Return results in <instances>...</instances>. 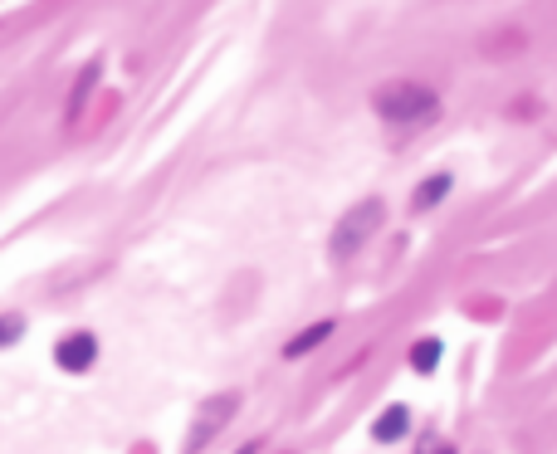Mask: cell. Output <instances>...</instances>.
Listing matches in <instances>:
<instances>
[{
  "instance_id": "obj_1",
  "label": "cell",
  "mask_w": 557,
  "mask_h": 454,
  "mask_svg": "<svg viewBox=\"0 0 557 454\" xmlns=\"http://www.w3.org/2000/svg\"><path fill=\"white\" fill-rule=\"evenodd\" d=\"M436 108V88H426V84H387V88H377V112L387 122H416V118H426V112Z\"/></svg>"
},
{
  "instance_id": "obj_2",
  "label": "cell",
  "mask_w": 557,
  "mask_h": 454,
  "mask_svg": "<svg viewBox=\"0 0 557 454\" xmlns=\"http://www.w3.org/2000/svg\"><path fill=\"white\" fill-rule=\"evenodd\" d=\"M377 220H381V205H377V201H367V205H357V210H347V220L337 225V235H333V254H337V260L357 254V244H362L367 235L377 230Z\"/></svg>"
},
{
  "instance_id": "obj_3",
  "label": "cell",
  "mask_w": 557,
  "mask_h": 454,
  "mask_svg": "<svg viewBox=\"0 0 557 454\" xmlns=\"http://www.w3.org/2000/svg\"><path fill=\"white\" fill-rule=\"evenodd\" d=\"M54 362L64 367V371H88L93 362H98V337L93 333H69V337H59V347H54Z\"/></svg>"
},
{
  "instance_id": "obj_4",
  "label": "cell",
  "mask_w": 557,
  "mask_h": 454,
  "mask_svg": "<svg viewBox=\"0 0 557 454\" xmlns=\"http://www.w3.org/2000/svg\"><path fill=\"white\" fill-rule=\"evenodd\" d=\"M225 410H235V396H220L215 406H205V420L195 425V435H191V450H201V445H205V435H215V430L225 425Z\"/></svg>"
},
{
  "instance_id": "obj_5",
  "label": "cell",
  "mask_w": 557,
  "mask_h": 454,
  "mask_svg": "<svg viewBox=\"0 0 557 454\" xmlns=\"http://www.w3.org/2000/svg\"><path fill=\"white\" fill-rule=\"evenodd\" d=\"M98 74H103V69H98V64H88V69H84V78L74 84V93H69V108H64V118H69V122H74L79 112H84V103H88L93 84H98Z\"/></svg>"
},
{
  "instance_id": "obj_6",
  "label": "cell",
  "mask_w": 557,
  "mask_h": 454,
  "mask_svg": "<svg viewBox=\"0 0 557 454\" xmlns=\"http://www.w3.org/2000/svg\"><path fill=\"white\" fill-rule=\"evenodd\" d=\"M371 435H377L381 445H387V440H401V435H406V410H401V406H391L387 416L377 420V430H371Z\"/></svg>"
},
{
  "instance_id": "obj_7",
  "label": "cell",
  "mask_w": 557,
  "mask_h": 454,
  "mask_svg": "<svg viewBox=\"0 0 557 454\" xmlns=\"http://www.w3.org/2000/svg\"><path fill=\"white\" fill-rule=\"evenodd\" d=\"M323 337H333V323H318V327H308L303 337H294V343L284 347V357H303V352H313V347L323 343Z\"/></svg>"
},
{
  "instance_id": "obj_8",
  "label": "cell",
  "mask_w": 557,
  "mask_h": 454,
  "mask_svg": "<svg viewBox=\"0 0 557 454\" xmlns=\"http://www.w3.org/2000/svg\"><path fill=\"white\" fill-rule=\"evenodd\" d=\"M436 362H440V343H436V337H426V343L411 352V367H416V371H436Z\"/></svg>"
},
{
  "instance_id": "obj_9",
  "label": "cell",
  "mask_w": 557,
  "mask_h": 454,
  "mask_svg": "<svg viewBox=\"0 0 557 454\" xmlns=\"http://www.w3.org/2000/svg\"><path fill=\"white\" fill-rule=\"evenodd\" d=\"M445 191H450V177H430L426 186H420L416 205H420V210H426V205H436V201H440V195H445Z\"/></svg>"
},
{
  "instance_id": "obj_10",
  "label": "cell",
  "mask_w": 557,
  "mask_h": 454,
  "mask_svg": "<svg viewBox=\"0 0 557 454\" xmlns=\"http://www.w3.org/2000/svg\"><path fill=\"white\" fill-rule=\"evenodd\" d=\"M20 327H25L20 318H0V347H10V343H15V337H20Z\"/></svg>"
},
{
  "instance_id": "obj_11",
  "label": "cell",
  "mask_w": 557,
  "mask_h": 454,
  "mask_svg": "<svg viewBox=\"0 0 557 454\" xmlns=\"http://www.w3.org/2000/svg\"><path fill=\"white\" fill-rule=\"evenodd\" d=\"M420 454H450V445H426Z\"/></svg>"
},
{
  "instance_id": "obj_12",
  "label": "cell",
  "mask_w": 557,
  "mask_h": 454,
  "mask_svg": "<svg viewBox=\"0 0 557 454\" xmlns=\"http://www.w3.org/2000/svg\"><path fill=\"white\" fill-rule=\"evenodd\" d=\"M240 454H254V445H245V450H240Z\"/></svg>"
}]
</instances>
